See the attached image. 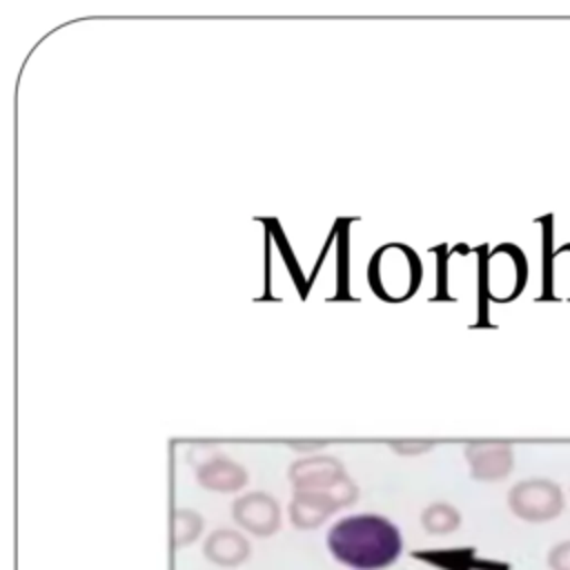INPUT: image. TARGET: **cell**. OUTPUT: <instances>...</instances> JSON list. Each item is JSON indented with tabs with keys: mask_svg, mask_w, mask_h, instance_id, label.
Listing matches in <instances>:
<instances>
[{
	"mask_svg": "<svg viewBox=\"0 0 570 570\" xmlns=\"http://www.w3.org/2000/svg\"><path fill=\"white\" fill-rule=\"evenodd\" d=\"M510 512L528 523H548L554 521L563 508V490L552 479H523L517 481L508 492Z\"/></svg>",
	"mask_w": 570,
	"mask_h": 570,
	"instance_id": "4",
	"label": "cell"
},
{
	"mask_svg": "<svg viewBox=\"0 0 570 570\" xmlns=\"http://www.w3.org/2000/svg\"><path fill=\"white\" fill-rule=\"evenodd\" d=\"M336 510H341V503L332 492L325 490H294L292 501L287 505L289 521L298 530L318 528Z\"/></svg>",
	"mask_w": 570,
	"mask_h": 570,
	"instance_id": "8",
	"label": "cell"
},
{
	"mask_svg": "<svg viewBox=\"0 0 570 570\" xmlns=\"http://www.w3.org/2000/svg\"><path fill=\"white\" fill-rule=\"evenodd\" d=\"M546 278L552 296L570 298V243L559 245L546 265Z\"/></svg>",
	"mask_w": 570,
	"mask_h": 570,
	"instance_id": "13",
	"label": "cell"
},
{
	"mask_svg": "<svg viewBox=\"0 0 570 570\" xmlns=\"http://www.w3.org/2000/svg\"><path fill=\"white\" fill-rule=\"evenodd\" d=\"M194 470L196 481L214 492H236L247 483V470L216 450H209L205 459L194 463Z\"/></svg>",
	"mask_w": 570,
	"mask_h": 570,
	"instance_id": "9",
	"label": "cell"
},
{
	"mask_svg": "<svg viewBox=\"0 0 570 570\" xmlns=\"http://www.w3.org/2000/svg\"><path fill=\"white\" fill-rule=\"evenodd\" d=\"M325 543L330 554L352 570H383L403 552L401 530L372 512L338 519L327 530Z\"/></svg>",
	"mask_w": 570,
	"mask_h": 570,
	"instance_id": "1",
	"label": "cell"
},
{
	"mask_svg": "<svg viewBox=\"0 0 570 570\" xmlns=\"http://www.w3.org/2000/svg\"><path fill=\"white\" fill-rule=\"evenodd\" d=\"M203 554L218 568H238L252 557V546L245 534L232 528H218L203 541Z\"/></svg>",
	"mask_w": 570,
	"mask_h": 570,
	"instance_id": "10",
	"label": "cell"
},
{
	"mask_svg": "<svg viewBox=\"0 0 570 570\" xmlns=\"http://www.w3.org/2000/svg\"><path fill=\"white\" fill-rule=\"evenodd\" d=\"M287 445L292 450H303V452H309V450H318L323 445H327V441H287Z\"/></svg>",
	"mask_w": 570,
	"mask_h": 570,
	"instance_id": "16",
	"label": "cell"
},
{
	"mask_svg": "<svg viewBox=\"0 0 570 570\" xmlns=\"http://www.w3.org/2000/svg\"><path fill=\"white\" fill-rule=\"evenodd\" d=\"M421 274L416 252L403 243H387L376 249L367 269L372 292L390 303L410 298L421 283Z\"/></svg>",
	"mask_w": 570,
	"mask_h": 570,
	"instance_id": "2",
	"label": "cell"
},
{
	"mask_svg": "<svg viewBox=\"0 0 570 570\" xmlns=\"http://www.w3.org/2000/svg\"><path fill=\"white\" fill-rule=\"evenodd\" d=\"M390 448L399 454H423L434 448V441H390Z\"/></svg>",
	"mask_w": 570,
	"mask_h": 570,
	"instance_id": "15",
	"label": "cell"
},
{
	"mask_svg": "<svg viewBox=\"0 0 570 570\" xmlns=\"http://www.w3.org/2000/svg\"><path fill=\"white\" fill-rule=\"evenodd\" d=\"M474 481L492 483L505 479L514 468V452L508 441H470L463 448Z\"/></svg>",
	"mask_w": 570,
	"mask_h": 570,
	"instance_id": "6",
	"label": "cell"
},
{
	"mask_svg": "<svg viewBox=\"0 0 570 570\" xmlns=\"http://www.w3.org/2000/svg\"><path fill=\"white\" fill-rule=\"evenodd\" d=\"M546 563L550 570H570V539L554 543L548 550Z\"/></svg>",
	"mask_w": 570,
	"mask_h": 570,
	"instance_id": "14",
	"label": "cell"
},
{
	"mask_svg": "<svg viewBox=\"0 0 570 570\" xmlns=\"http://www.w3.org/2000/svg\"><path fill=\"white\" fill-rule=\"evenodd\" d=\"M287 476L294 485V490H332L343 479H347L345 465L336 456L318 454V456H305L289 465Z\"/></svg>",
	"mask_w": 570,
	"mask_h": 570,
	"instance_id": "7",
	"label": "cell"
},
{
	"mask_svg": "<svg viewBox=\"0 0 570 570\" xmlns=\"http://www.w3.org/2000/svg\"><path fill=\"white\" fill-rule=\"evenodd\" d=\"M205 521L196 510L176 508L171 512V548L180 550L194 543L203 534Z\"/></svg>",
	"mask_w": 570,
	"mask_h": 570,
	"instance_id": "12",
	"label": "cell"
},
{
	"mask_svg": "<svg viewBox=\"0 0 570 570\" xmlns=\"http://www.w3.org/2000/svg\"><path fill=\"white\" fill-rule=\"evenodd\" d=\"M232 519L249 534L267 539L281 528V505L267 492H247L234 499Z\"/></svg>",
	"mask_w": 570,
	"mask_h": 570,
	"instance_id": "5",
	"label": "cell"
},
{
	"mask_svg": "<svg viewBox=\"0 0 570 570\" xmlns=\"http://www.w3.org/2000/svg\"><path fill=\"white\" fill-rule=\"evenodd\" d=\"M528 285V258L514 243H499L485 258V292L494 303H512Z\"/></svg>",
	"mask_w": 570,
	"mask_h": 570,
	"instance_id": "3",
	"label": "cell"
},
{
	"mask_svg": "<svg viewBox=\"0 0 570 570\" xmlns=\"http://www.w3.org/2000/svg\"><path fill=\"white\" fill-rule=\"evenodd\" d=\"M421 525L432 537L452 534L461 525V512L445 501H434L421 512Z\"/></svg>",
	"mask_w": 570,
	"mask_h": 570,
	"instance_id": "11",
	"label": "cell"
}]
</instances>
